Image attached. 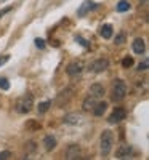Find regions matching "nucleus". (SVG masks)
<instances>
[{
    "mask_svg": "<svg viewBox=\"0 0 149 160\" xmlns=\"http://www.w3.org/2000/svg\"><path fill=\"white\" fill-rule=\"evenodd\" d=\"M8 59H10V56H8V55H5V56H0V66H3V64H5Z\"/></svg>",
    "mask_w": 149,
    "mask_h": 160,
    "instance_id": "nucleus-26",
    "label": "nucleus"
},
{
    "mask_svg": "<svg viewBox=\"0 0 149 160\" xmlns=\"http://www.w3.org/2000/svg\"><path fill=\"white\" fill-rule=\"evenodd\" d=\"M93 8H96V3L95 2H91V0H85V2L80 5V8L77 10V15L79 16H85L88 11H91Z\"/></svg>",
    "mask_w": 149,
    "mask_h": 160,
    "instance_id": "nucleus-7",
    "label": "nucleus"
},
{
    "mask_svg": "<svg viewBox=\"0 0 149 160\" xmlns=\"http://www.w3.org/2000/svg\"><path fill=\"white\" fill-rule=\"evenodd\" d=\"M35 45H37V48L44 50V48H45V40H42V38H35Z\"/></svg>",
    "mask_w": 149,
    "mask_h": 160,
    "instance_id": "nucleus-24",
    "label": "nucleus"
},
{
    "mask_svg": "<svg viewBox=\"0 0 149 160\" xmlns=\"http://www.w3.org/2000/svg\"><path fill=\"white\" fill-rule=\"evenodd\" d=\"M130 10V2H127V0H120V2L117 3V11L119 13H124V11H128Z\"/></svg>",
    "mask_w": 149,
    "mask_h": 160,
    "instance_id": "nucleus-17",
    "label": "nucleus"
},
{
    "mask_svg": "<svg viewBox=\"0 0 149 160\" xmlns=\"http://www.w3.org/2000/svg\"><path fill=\"white\" fill-rule=\"evenodd\" d=\"M112 26L111 24H104V26H101V29H100V34H101V37L103 38H111L112 37Z\"/></svg>",
    "mask_w": 149,
    "mask_h": 160,
    "instance_id": "nucleus-14",
    "label": "nucleus"
},
{
    "mask_svg": "<svg viewBox=\"0 0 149 160\" xmlns=\"http://www.w3.org/2000/svg\"><path fill=\"white\" fill-rule=\"evenodd\" d=\"M138 69H140V71H146V69H147V61H143V62L140 64Z\"/></svg>",
    "mask_w": 149,
    "mask_h": 160,
    "instance_id": "nucleus-27",
    "label": "nucleus"
},
{
    "mask_svg": "<svg viewBox=\"0 0 149 160\" xmlns=\"http://www.w3.org/2000/svg\"><path fill=\"white\" fill-rule=\"evenodd\" d=\"M80 157V148L77 144H71L66 151V158L67 160H74V158H79Z\"/></svg>",
    "mask_w": 149,
    "mask_h": 160,
    "instance_id": "nucleus-9",
    "label": "nucleus"
},
{
    "mask_svg": "<svg viewBox=\"0 0 149 160\" xmlns=\"http://www.w3.org/2000/svg\"><path fill=\"white\" fill-rule=\"evenodd\" d=\"M26 128H28V130H40L42 127H40V123L35 122V120H29V122L26 123Z\"/></svg>",
    "mask_w": 149,
    "mask_h": 160,
    "instance_id": "nucleus-18",
    "label": "nucleus"
},
{
    "mask_svg": "<svg viewBox=\"0 0 149 160\" xmlns=\"http://www.w3.org/2000/svg\"><path fill=\"white\" fill-rule=\"evenodd\" d=\"M106 109H107V102H104V101H96V102H95V106H93V109H91V112L96 115V117H101V115L106 112Z\"/></svg>",
    "mask_w": 149,
    "mask_h": 160,
    "instance_id": "nucleus-11",
    "label": "nucleus"
},
{
    "mask_svg": "<svg viewBox=\"0 0 149 160\" xmlns=\"http://www.w3.org/2000/svg\"><path fill=\"white\" fill-rule=\"evenodd\" d=\"M44 144H45V149L47 151H53L56 148V139L53 136H45L44 138Z\"/></svg>",
    "mask_w": 149,
    "mask_h": 160,
    "instance_id": "nucleus-15",
    "label": "nucleus"
},
{
    "mask_svg": "<svg viewBox=\"0 0 149 160\" xmlns=\"http://www.w3.org/2000/svg\"><path fill=\"white\" fill-rule=\"evenodd\" d=\"M10 157H11V152L10 151H2V152H0V160H7Z\"/></svg>",
    "mask_w": 149,
    "mask_h": 160,
    "instance_id": "nucleus-23",
    "label": "nucleus"
},
{
    "mask_svg": "<svg viewBox=\"0 0 149 160\" xmlns=\"http://www.w3.org/2000/svg\"><path fill=\"white\" fill-rule=\"evenodd\" d=\"M95 102H96V98H93V96H87L85 99H84V104H82V109L85 111V112H88V111H91L93 109V106H95Z\"/></svg>",
    "mask_w": 149,
    "mask_h": 160,
    "instance_id": "nucleus-13",
    "label": "nucleus"
},
{
    "mask_svg": "<svg viewBox=\"0 0 149 160\" xmlns=\"http://www.w3.org/2000/svg\"><path fill=\"white\" fill-rule=\"evenodd\" d=\"M144 40L143 38H135V42H133V51L136 53V55H143L144 53Z\"/></svg>",
    "mask_w": 149,
    "mask_h": 160,
    "instance_id": "nucleus-12",
    "label": "nucleus"
},
{
    "mask_svg": "<svg viewBox=\"0 0 149 160\" xmlns=\"http://www.w3.org/2000/svg\"><path fill=\"white\" fill-rule=\"evenodd\" d=\"M131 66H133V58L127 56V58H124V59H122V68L128 69V68H131Z\"/></svg>",
    "mask_w": 149,
    "mask_h": 160,
    "instance_id": "nucleus-20",
    "label": "nucleus"
},
{
    "mask_svg": "<svg viewBox=\"0 0 149 160\" xmlns=\"http://www.w3.org/2000/svg\"><path fill=\"white\" fill-rule=\"evenodd\" d=\"M125 117H127V112H125L124 108H116V109L112 111V114L109 115V118H107V122H109V123H119V122H122Z\"/></svg>",
    "mask_w": 149,
    "mask_h": 160,
    "instance_id": "nucleus-5",
    "label": "nucleus"
},
{
    "mask_svg": "<svg viewBox=\"0 0 149 160\" xmlns=\"http://www.w3.org/2000/svg\"><path fill=\"white\" fill-rule=\"evenodd\" d=\"M24 149H26V152H34V151L37 149V144H35L34 141H29V142H26Z\"/></svg>",
    "mask_w": 149,
    "mask_h": 160,
    "instance_id": "nucleus-21",
    "label": "nucleus"
},
{
    "mask_svg": "<svg viewBox=\"0 0 149 160\" xmlns=\"http://www.w3.org/2000/svg\"><path fill=\"white\" fill-rule=\"evenodd\" d=\"M82 71H84V62H82V61H72V62H71V64L66 68L67 75H71V77L79 75Z\"/></svg>",
    "mask_w": 149,
    "mask_h": 160,
    "instance_id": "nucleus-6",
    "label": "nucleus"
},
{
    "mask_svg": "<svg viewBox=\"0 0 149 160\" xmlns=\"http://www.w3.org/2000/svg\"><path fill=\"white\" fill-rule=\"evenodd\" d=\"M88 95L93 96V98H101L104 95V87L101 83H93L88 90Z\"/></svg>",
    "mask_w": 149,
    "mask_h": 160,
    "instance_id": "nucleus-8",
    "label": "nucleus"
},
{
    "mask_svg": "<svg viewBox=\"0 0 149 160\" xmlns=\"http://www.w3.org/2000/svg\"><path fill=\"white\" fill-rule=\"evenodd\" d=\"M140 2H141V3H146V2H147V0H140Z\"/></svg>",
    "mask_w": 149,
    "mask_h": 160,
    "instance_id": "nucleus-29",
    "label": "nucleus"
},
{
    "mask_svg": "<svg viewBox=\"0 0 149 160\" xmlns=\"http://www.w3.org/2000/svg\"><path fill=\"white\" fill-rule=\"evenodd\" d=\"M107 68H109V61H107L106 58H100V59L93 61V62L90 64V71H91V72H96V74L106 71Z\"/></svg>",
    "mask_w": 149,
    "mask_h": 160,
    "instance_id": "nucleus-4",
    "label": "nucleus"
},
{
    "mask_svg": "<svg viewBox=\"0 0 149 160\" xmlns=\"http://www.w3.org/2000/svg\"><path fill=\"white\" fill-rule=\"evenodd\" d=\"M75 42H79L80 45H82V47H88V43H87V40H85V38H82V37H79V35L75 37Z\"/></svg>",
    "mask_w": 149,
    "mask_h": 160,
    "instance_id": "nucleus-25",
    "label": "nucleus"
},
{
    "mask_svg": "<svg viewBox=\"0 0 149 160\" xmlns=\"http://www.w3.org/2000/svg\"><path fill=\"white\" fill-rule=\"evenodd\" d=\"M124 38H125V35L122 34V35H119V37L116 38V42H117V43H122V42H124Z\"/></svg>",
    "mask_w": 149,
    "mask_h": 160,
    "instance_id": "nucleus-28",
    "label": "nucleus"
},
{
    "mask_svg": "<svg viewBox=\"0 0 149 160\" xmlns=\"http://www.w3.org/2000/svg\"><path fill=\"white\" fill-rule=\"evenodd\" d=\"M0 88L2 90H8L10 88V83H8L7 78H0Z\"/></svg>",
    "mask_w": 149,
    "mask_h": 160,
    "instance_id": "nucleus-22",
    "label": "nucleus"
},
{
    "mask_svg": "<svg viewBox=\"0 0 149 160\" xmlns=\"http://www.w3.org/2000/svg\"><path fill=\"white\" fill-rule=\"evenodd\" d=\"M64 122H66V123H71V125H75V123L80 122V117H79L77 114H67V115L64 117Z\"/></svg>",
    "mask_w": 149,
    "mask_h": 160,
    "instance_id": "nucleus-16",
    "label": "nucleus"
},
{
    "mask_svg": "<svg viewBox=\"0 0 149 160\" xmlns=\"http://www.w3.org/2000/svg\"><path fill=\"white\" fill-rule=\"evenodd\" d=\"M127 83L124 82L122 78H117L116 82L112 83V90H111V98L112 101H122L125 96H127Z\"/></svg>",
    "mask_w": 149,
    "mask_h": 160,
    "instance_id": "nucleus-1",
    "label": "nucleus"
},
{
    "mask_svg": "<svg viewBox=\"0 0 149 160\" xmlns=\"http://www.w3.org/2000/svg\"><path fill=\"white\" fill-rule=\"evenodd\" d=\"M32 106H34V96L28 93V95L21 96V98L16 101L15 109H16L18 114H28V112L32 111Z\"/></svg>",
    "mask_w": 149,
    "mask_h": 160,
    "instance_id": "nucleus-3",
    "label": "nucleus"
},
{
    "mask_svg": "<svg viewBox=\"0 0 149 160\" xmlns=\"http://www.w3.org/2000/svg\"><path fill=\"white\" fill-rule=\"evenodd\" d=\"M50 106H51V101H45V102H42V104H39V112H40V114L47 112V111L50 109Z\"/></svg>",
    "mask_w": 149,
    "mask_h": 160,
    "instance_id": "nucleus-19",
    "label": "nucleus"
},
{
    "mask_svg": "<svg viewBox=\"0 0 149 160\" xmlns=\"http://www.w3.org/2000/svg\"><path fill=\"white\" fill-rule=\"evenodd\" d=\"M112 144H114V133L111 130H104L101 133L100 138V148H101V154L107 155L112 151Z\"/></svg>",
    "mask_w": 149,
    "mask_h": 160,
    "instance_id": "nucleus-2",
    "label": "nucleus"
},
{
    "mask_svg": "<svg viewBox=\"0 0 149 160\" xmlns=\"http://www.w3.org/2000/svg\"><path fill=\"white\" fill-rule=\"evenodd\" d=\"M130 154H131V146L127 144V142H124V144H120V148L117 149L116 157H117V158H125V157H128Z\"/></svg>",
    "mask_w": 149,
    "mask_h": 160,
    "instance_id": "nucleus-10",
    "label": "nucleus"
}]
</instances>
